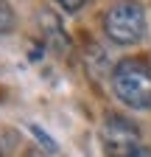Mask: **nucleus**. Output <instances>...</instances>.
I'll return each instance as SVG.
<instances>
[{"instance_id":"1","label":"nucleus","mask_w":151,"mask_h":157,"mask_svg":"<svg viewBox=\"0 0 151 157\" xmlns=\"http://www.w3.org/2000/svg\"><path fill=\"white\" fill-rule=\"evenodd\" d=\"M112 93L129 109H151V65L140 56L120 59L112 67Z\"/></svg>"},{"instance_id":"2","label":"nucleus","mask_w":151,"mask_h":157,"mask_svg":"<svg viewBox=\"0 0 151 157\" xmlns=\"http://www.w3.org/2000/svg\"><path fill=\"white\" fill-rule=\"evenodd\" d=\"M104 34L115 45L131 48L145 36V9L137 0H118L104 14Z\"/></svg>"},{"instance_id":"3","label":"nucleus","mask_w":151,"mask_h":157,"mask_svg":"<svg viewBox=\"0 0 151 157\" xmlns=\"http://www.w3.org/2000/svg\"><path fill=\"white\" fill-rule=\"evenodd\" d=\"M101 137H104V154L106 157H126L131 151H137L140 146H145L140 137V129L118 112H109L104 118Z\"/></svg>"},{"instance_id":"4","label":"nucleus","mask_w":151,"mask_h":157,"mask_svg":"<svg viewBox=\"0 0 151 157\" xmlns=\"http://www.w3.org/2000/svg\"><path fill=\"white\" fill-rule=\"evenodd\" d=\"M36 23H39V28H42V39H45V42H48L53 51H59V53L70 51V36H67L64 28H62L59 14H53V11L42 9L39 14H36Z\"/></svg>"},{"instance_id":"5","label":"nucleus","mask_w":151,"mask_h":157,"mask_svg":"<svg viewBox=\"0 0 151 157\" xmlns=\"http://www.w3.org/2000/svg\"><path fill=\"white\" fill-rule=\"evenodd\" d=\"M14 25H17L14 9L9 6V0H0V34H11Z\"/></svg>"},{"instance_id":"6","label":"nucleus","mask_w":151,"mask_h":157,"mask_svg":"<svg viewBox=\"0 0 151 157\" xmlns=\"http://www.w3.org/2000/svg\"><path fill=\"white\" fill-rule=\"evenodd\" d=\"M31 135L36 137V140H39V146L42 149H48V151H59V146H56V140H53V137L42 129V126H36V124H31Z\"/></svg>"},{"instance_id":"7","label":"nucleus","mask_w":151,"mask_h":157,"mask_svg":"<svg viewBox=\"0 0 151 157\" xmlns=\"http://www.w3.org/2000/svg\"><path fill=\"white\" fill-rule=\"evenodd\" d=\"M56 3H59V9H64L67 14H76L79 9L87 6V0H56Z\"/></svg>"},{"instance_id":"8","label":"nucleus","mask_w":151,"mask_h":157,"mask_svg":"<svg viewBox=\"0 0 151 157\" xmlns=\"http://www.w3.org/2000/svg\"><path fill=\"white\" fill-rule=\"evenodd\" d=\"M126 157H151V149H148V146H140L137 151H131V154H126Z\"/></svg>"}]
</instances>
